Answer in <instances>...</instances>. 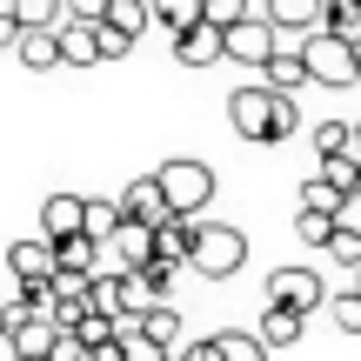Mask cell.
Returning <instances> with one entry per match:
<instances>
[{
    "instance_id": "1",
    "label": "cell",
    "mask_w": 361,
    "mask_h": 361,
    "mask_svg": "<svg viewBox=\"0 0 361 361\" xmlns=\"http://www.w3.org/2000/svg\"><path fill=\"white\" fill-rule=\"evenodd\" d=\"M228 121H234V134L241 141H288V134L301 128V107H295V94H274V87H234L228 94Z\"/></svg>"
},
{
    "instance_id": "2",
    "label": "cell",
    "mask_w": 361,
    "mask_h": 361,
    "mask_svg": "<svg viewBox=\"0 0 361 361\" xmlns=\"http://www.w3.org/2000/svg\"><path fill=\"white\" fill-rule=\"evenodd\" d=\"M301 67H308V80L314 87H355L361 80V54H355V40H341V34H328V27H314V34H301Z\"/></svg>"
},
{
    "instance_id": "3",
    "label": "cell",
    "mask_w": 361,
    "mask_h": 361,
    "mask_svg": "<svg viewBox=\"0 0 361 361\" xmlns=\"http://www.w3.org/2000/svg\"><path fill=\"white\" fill-rule=\"evenodd\" d=\"M188 268L207 274V281H228V274H241V268H247V234L234 228V221H201Z\"/></svg>"
},
{
    "instance_id": "4",
    "label": "cell",
    "mask_w": 361,
    "mask_h": 361,
    "mask_svg": "<svg viewBox=\"0 0 361 361\" xmlns=\"http://www.w3.org/2000/svg\"><path fill=\"white\" fill-rule=\"evenodd\" d=\"M154 180H161V194H168V214H180V221H201L207 214V201H214V168L207 161H168V168H154Z\"/></svg>"
},
{
    "instance_id": "5",
    "label": "cell",
    "mask_w": 361,
    "mask_h": 361,
    "mask_svg": "<svg viewBox=\"0 0 361 361\" xmlns=\"http://www.w3.org/2000/svg\"><path fill=\"white\" fill-rule=\"evenodd\" d=\"M268 308L314 314V308H328V281H322L314 268H274V274H268Z\"/></svg>"
},
{
    "instance_id": "6",
    "label": "cell",
    "mask_w": 361,
    "mask_h": 361,
    "mask_svg": "<svg viewBox=\"0 0 361 361\" xmlns=\"http://www.w3.org/2000/svg\"><path fill=\"white\" fill-rule=\"evenodd\" d=\"M221 61L268 67V61H274V27L261 20V13H247V20H234V27H221Z\"/></svg>"
},
{
    "instance_id": "7",
    "label": "cell",
    "mask_w": 361,
    "mask_h": 361,
    "mask_svg": "<svg viewBox=\"0 0 361 361\" xmlns=\"http://www.w3.org/2000/svg\"><path fill=\"white\" fill-rule=\"evenodd\" d=\"M87 234V194H47L40 201V241H67Z\"/></svg>"
},
{
    "instance_id": "8",
    "label": "cell",
    "mask_w": 361,
    "mask_h": 361,
    "mask_svg": "<svg viewBox=\"0 0 361 361\" xmlns=\"http://www.w3.org/2000/svg\"><path fill=\"white\" fill-rule=\"evenodd\" d=\"M255 13L274 27V34H314V27L328 20V0H261Z\"/></svg>"
},
{
    "instance_id": "9",
    "label": "cell",
    "mask_w": 361,
    "mask_h": 361,
    "mask_svg": "<svg viewBox=\"0 0 361 361\" xmlns=\"http://www.w3.org/2000/svg\"><path fill=\"white\" fill-rule=\"evenodd\" d=\"M7 274L20 288H47L54 281V241H40V234H34V241H13L7 247Z\"/></svg>"
},
{
    "instance_id": "10",
    "label": "cell",
    "mask_w": 361,
    "mask_h": 361,
    "mask_svg": "<svg viewBox=\"0 0 361 361\" xmlns=\"http://www.w3.org/2000/svg\"><path fill=\"white\" fill-rule=\"evenodd\" d=\"M121 214L128 221H141V228H168V194H161V180L154 174H141V180H128V194H121Z\"/></svg>"
},
{
    "instance_id": "11",
    "label": "cell",
    "mask_w": 361,
    "mask_h": 361,
    "mask_svg": "<svg viewBox=\"0 0 361 361\" xmlns=\"http://www.w3.org/2000/svg\"><path fill=\"white\" fill-rule=\"evenodd\" d=\"M107 261H114L121 274L147 268V261H154V228H141V221H121L114 241H107Z\"/></svg>"
},
{
    "instance_id": "12",
    "label": "cell",
    "mask_w": 361,
    "mask_h": 361,
    "mask_svg": "<svg viewBox=\"0 0 361 361\" xmlns=\"http://www.w3.org/2000/svg\"><path fill=\"white\" fill-rule=\"evenodd\" d=\"M107 268V247L101 241H87V234H67V241H54V274H101Z\"/></svg>"
},
{
    "instance_id": "13",
    "label": "cell",
    "mask_w": 361,
    "mask_h": 361,
    "mask_svg": "<svg viewBox=\"0 0 361 361\" xmlns=\"http://www.w3.org/2000/svg\"><path fill=\"white\" fill-rule=\"evenodd\" d=\"M54 34H61V67H94L101 61V27L94 20H61Z\"/></svg>"
},
{
    "instance_id": "14",
    "label": "cell",
    "mask_w": 361,
    "mask_h": 361,
    "mask_svg": "<svg viewBox=\"0 0 361 361\" xmlns=\"http://www.w3.org/2000/svg\"><path fill=\"white\" fill-rule=\"evenodd\" d=\"M174 61H180V67H214V61H221V27L194 20L188 34H174Z\"/></svg>"
},
{
    "instance_id": "15",
    "label": "cell",
    "mask_w": 361,
    "mask_h": 361,
    "mask_svg": "<svg viewBox=\"0 0 361 361\" xmlns=\"http://www.w3.org/2000/svg\"><path fill=\"white\" fill-rule=\"evenodd\" d=\"M61 335H67V328H54L47 314H34V322H20V328H13V348H20V361H54Z\"/></svg>"
},
{
    "instance_id": "16",
    "label": "cell",
    "mask_w": 361,
    "mask_h": 361,
    "mask_svg": "<svg viewBox=\"0 0 361 361\" xmlns=\"http://www.w3.org/2000/svg\"><path fill=\"white\" fill-rule=\"evenodd\" d=\"M194 234H201V221H168V228H154V261L161 268H180V261L194 255Z\"/></svg>"
},
{
    "instance_id": "17",
    "label": "cell",
    "mask_w": 361,
    "mask_h": 361,
    "mask_svg": "<svg viewBox=\"0 0 361 361\" xmlns=\"http://www.w3.org/2000/svg\"><path fill=\"white\" fill-rule=\"evenodd\" d=\"M301 328H308V314H295V308H261V348H295L301 341Z\"/></svg>"
},
{
    "instance_id": "18",
    "label": "cell",
    "mask_w": 361,
    "mask_h": 361,
    "mask_svg": "<svg viewBox=\"0 0 361 361\" xmlns=\"http://www.w3.org/2000/svg\"><path fill=\"white\" fill-rule=\"evenodd\" d=\"M20 67H34V74H47V67H61V34H54V27H27L20 34Z\"/></svg>"
},
{
    "instance_id": "19",
    "label": "cell",
    "mask_w": 361,
    "mask_h": 361,
    "mask_svg": "<svg viewBox=\"0 0 361 361\" xmlns=\"http://www.w3.org/2000/svg\"><path fill=\"white\" fill-rule=\"evenodd\" d=\"M261 87H274V94L308 87V67H301V54H295V47H274V61L261 67Z\"/></svg>"
},
{
    "instance_id": "20",
    "label": "cell",
    "mask_w": 361,
    "mask_h": 361,
    "mask_svg": "<svg viewBox=\"0 0 361 361\" xmlns=\"http://www.w3.org/2000/svg\"><path fill=\"white\" fill-rule=\"evenodd\" d=\"M101 27H114V34H128V40H141L147 27H154V13H147V0H107V13H101Z\"/></svg>"
},
{
    "instance_id": "21",
    "label": "cell",
    "mask_w": 361,
    "mask_h": 361,
    "mask_svg": "<svg viewBox=\"0 0 361 361\" xmlns=\"http://www.w3.org/2000/svg\"><path fill=\"white\" fill-rule=\"evenodd\" d=\"M147 13H154V27H168V40H174V34H188V27L201 20V0H147Z\"/></svg>"
},
{
    "instance_id": "22",
    "label": "cell",
    "mask_w": 361,
    "mask_h": 361,
    "mask_svg": "<svg viewBox=\"0 0 361 361\" xmlns=\"http://www.w3.org/2000/svg\"><path fill=\"white\" fill-rule=\"evenodd\" d=\"M341 201H348V194H341V188H328L322 174H308V180H301V214H328V221H335V214H341Z\"/></svg>"
},
{
    "instance_id": "23",
    "label": "cell",
    "mask_w": 361,
    "mask_h": 361,
    "mask_svg": "<svg viewBox=\"0 0 361 361\" xmlns=\"http://www.w3.org/2000/svg\"><path fill=\"white\" fill-rule=\"evenodd\" d=\"M7 13L20 20V34H27V27H61V20H67L61 0H7Z\"/></svg>"
},
{
    "instance_id": "24",
    "label": "cell",
    "mask_w": 361,
    "mask_h": 361,
    "mask_svg": "<svg viewBox=\"0 0 361 361\" xmlns=\"http://www.w3.org/2000/svg\"><path fill=\"white\" fill-rule=\"evenodd\" d=\"M314 154H322V161L355 154V128H348V121H314Z\"/></svg>"
},
{
    "instance_id": "25",
    "label": "cell",
    "mask_w": 361,
    "mask_h": 361,
    "mask_svg": "<svg viewBox=\"0 0 361 361\" xmlns=\"http://www.w3.org/2000/svg\"><path fill=\"white\" fill-rule=\"evenodd\" d=\"M121 221H128V214H121V201H87V241H101V247H107Z\"/></svg>"
},
{
    "instance_id": "26",
    "label": "cell",
    "mask_w": 361,
    "mask_h": 361,
    "mask_svg": "<svg viewBox=\"0 0 361 361\" xmlns=\"http://www.w3.org/2000/svg\"><path fill=\"white\" fill-rule=\"evenodd\" d=\"M322 27L361 47V0H328V20H322Z\"/></svg>"
},
{
    "instance_id": "27",
    "label": "cell",
    "mask_w": 361,
    "mask_h": 361,
    "mask_svg": "<svg viewBox=\"0 0 361 361\" xmlns=\"http://www.w3.org/2000/svg\"><path fill=\"white\" fill-rule=\"evenodd\" d=\"M141 328L161 341V348H174V335H180V308H174V301H161V308H147V314H141Z\"/></svg>"
},
{
    "instance_id": "28",
    "label": "cell",
    "mask_w": 361,
    "mask_h": 361,
    "mask_svg": "<svg viewBox=\"0 0 361 361\" xmlns=\"http://www.w3.org/2000/svg\"><path fill=\"white\" fill-rule=\"evenodd\" d=\"M328 322H335L341 335H361V288H348V295H328Z\"/></svg>"
},
{
    "instance_id": "29",
    "label": "cell",
    "mask_w": 361,
    "mask_h": 361,
    "mask_svg": "<svg viewBox=\"0 0 361 361\" xmlns=\"http://www.w3.org/2000/svg\"><path fill=\"white\" fill-rule=\"evenodd\" d=\"M121 361H174V348H161L147 328H134V335H121Z\"/></svg>"
},
{
    "instance_id": "30",
    "label": "cell",
    "mask_w": 361,
    "mask_h": 361,
    "mask_svg": "<svg viewBox=\"0 0 361 361\" xmlns=\"http://www.w3.org/2000/svg\"><path fill=\"white\" fill-rule=\"evenodd\" d=\"M322 180H328V188H341V194H355V188H361V161H355V154L322 161Z\"/></svg>"
},
{
    "instance_id": "31",
    "label": "cell",
    "mask_w": 361,
    "mask_h": 361,
    "mask_svg": "<svg viewBox=\"0 0 361 361\" xmlns=\"http://www.w3.org/2000/svg\"><path fill=\"white\" fill-rule=\"evenodd\" d=\"M221 361H268V348H261V335H214Z\"/></svg>"
},
{
    "instance_id": "32",
    "label": "cell",
    "mask_w": 361,
    "mask_h": 361,
    "mask_svg": "<svg viewBox=\"0 0 361 361\" xmlns=\"http://www.w3.org/2000/svg\"><path fill=\"white\" fill-rule=\"evenodd\" d=\"M67 335H74L80 341V348H107V341H114V314H87V322H80V328H67Z\"/></svg>"
},
{
    "instance_id": "33",
    "label": "cell",
    "mask_w": 361,
    "mask_h": 361,
    "mask_svg": "<svg viewBox=\"0 0 361 361\" xmlns=\"http://www.w3.org/2000/svg\"><path fill=\"white\" fill-rule=\"evenodd\" d=\"M328 261H335V268H361V234H348V228H335V234H328Z\"/></svg>"
},
{
    "instance_id": "34",
    "label": "cell",
    "mask_w": 361,
    "mask_h": 361,
    "mask_svg": "<svg viewBox=\"0 0 361 361\" xmlns=\"http://www.w3.org/2000/svg\"><path fill=\"white\" fill-rule=\"evenodd\" d=\"M247 13H255L247 0H201V20L207 27H234V20H247Z\"/></svg>"
},
{
    "instance_id": "35",
    "label": "cell",
    "mask_w": 361,
    "mask_h": 361,
    "mask_svg": "<svg viewBox=\"0 0 361 361\" xmlns=\"http://www.w3.org/2000/svg\"><path fill=\"white\" fill-rule=\"evenodd\" d=\"M295 234H301L308 247H328V234H335V221H328V214H295Z\"/></svg>"
},
{
    "instance_id": "36",
    "label": "cell",
    "mask_w": 361,
    "mask_h": 361,
    "mask_svg": "<svg viewBox=\"0 0 361 361\" xmlns=\"http://www.w3.org/2000/svg\"><path fill=\"white\" fill-rule=\"evenodd\" d=\"M61 7H67V20H101L107 0H61Z\"/></svg>"
},
{
    "instance_id": "37",
    "label": "cell",
    "mask_w": 361,
    "mask_h": 361,
    "mask_svg": "<svg viewBox=\"0 0 361 361\" xmlns=\"http://www.w3.org/2000/svg\"><path fill=\"white\" fill-rule=\"evenodd\" d=\"M335 228H348V234H361V194H348V201H341V214H335Z\"/></svg>"
},
{
    "instance_id": "38",
    "label": "cell",
    "mask_w": 361,
    "mask_h": 361,
    "mask_svg": "<svg viewBox=\"0 0 361 361\" xmlns=\"http://www.w3.org/2000/svg\"><path fill=\"white\" fill-rule=\"evenodd\" d=\"M13 47H20V20L0 7V54H13Z\"/></svg>"
},
{
    "instance_id": "39",
    "label": "cell",
    "mask_w": 361,
    "mask_h": 361,
    "mask_svg": "<svg viewBox=\"0 0 361 361\" xmlns=\"http://www.w3.org/2000/svg\"><path fill=\"white\" fill-rule=\"evenodd\" d=\"M180 361H221V348H214V335H207V341H194V348L180 355Z\"/></svg>"
},
{
    "instance_id": "40",
    "label": "cell",
    "mask_w": 361,
    "mask_h": 361,
    "mask_svg": "<svg viewBox=\"0 0 361 361\" xmlns=\"http://www.w3.org/2000/svg\"><path fill=\"white\" fill-rule=\"evenodd\" d=\"M54 361H87V348H80L74 335H61V348H54Z\"/></svg>"
},
{
    "instance_id": "41",
    "label": "cell",
    "mask_w": 361,
    "mask_h": 361,
    "mask_svg": "<svg viewBox=\"0 0 361 361\" xmlns=\"http://www.w3.org/2000/svg\"><path fill=\"white\" fill-rule=\"evenodd\" d=\"M0 361H20V348H13V335L0 328Z\"/></svg>"
},
{
    "instance_id": "42",
    "label": "cell",
    "mask_w": 361,
    "mask_h": 361,
    "mask_svg": "<svg viewBox=\"0 0 361 361\" xmlns=\"http://www.w3.org/2000/svg\"><path fill=\"white\" fill-rule=\"evenodd\" d=\"M87 361H121V341H107V348H94Z\"/></svg>"
},
{
    "instance_id": "43",
    "label": "cell",
    "mask_w": 361,
    "mask_h": 361,
    "mask_svg": "<svg viewBox=\"0 0 361 361\" xmlns=\"http://www.w3.org/2000/svg\"><path fill=\"white\" fill-rule=\"evenodd\" d=\"M355 161H361V121H355Z\"/></svg>"
},
{
    "instance_id": "44",
    "label": "cell",
    "mask_w": 361,
    "mask_h": 361,
    "mask_svg": "<svg viewBox=\"0 0 361 361\" xmlns=\"http://www.w3.org/2000/svg\"><path fill=\"white\" fill-rule=\"evenodd\" d=\"M0 7H7V0H0Z\"/></svg>"
},
{
    "instance_id": "45",
    "label": "cell",
    "mask_w": 361,
    "mask_h": 361,
    "mask_svg": "<svg viewBox=\"0 0 361 361\" xmlns=\"http://www.w3.org/2000/svg\"><path fill=\"white\" fill-rule=\"evenodd\" d=\"M355 54H361V47H355Z\"/></svg>"
},
{
    "instance_id": "46",
    "label": "cell",
    "mask_w": 361,
    "mask_h": 361,
    "mask_svg": "<svg viewBox=\"0 0 361 361\" xmlns=\"http://www.w3.org/2000/svg\"><path fill=\"white\" fill-rule=\"evenodd\" d=\"M174 361H180V355H174Z\"/></svg>"
}]
</instances>
